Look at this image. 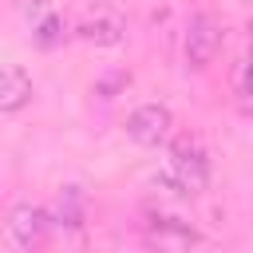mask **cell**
I'll list each match as a JSON object with an SVG mask.
<instances>
[{
  "label": "cell",
  "instance_id": "8",
  "mask_svg": "<svg viewBox=\"0 0 253 253\" xmlns=\"http://www.w3.org/2000/svg\"><path fill=\"white\" fill-rule=\"evenodd\" d=\"M51 213V225H67V229H79L83 225V213H87V198L79 186H63V194L55 198V206L47 210Z\"/></svg>",
  "mask_w": 253,
  "mask_h": 253
},
{
  "label": "cell",
  "instance_id": "11",
  "mask_svg": "<svg viewBox=\"0 0 253 253\" xmlns=\"http://www.w3.org/2000/svg\"><path fill=\"white\" fill-rule=\"evenodd\" d=\"M12 4H16V8H20L28 20H40V16L47 12V0H12Z\"/></svg>",
  "mask_w": 253,
  "mask_h": 253
},
{
  "label": "cell",
  "instance_id": "5",
  "mask_svg": "<svg viewBox=\"0 0 253 253\" xmlns=\"http://www.w3.org/2000/svg\"><path fill=\"white\" fill-rule=\"evenodd\" d=\"M75 36H79L83 43H95V47H115V43H123V36H126V20H123L119 8L95 4V8H87V12L79 16Z\"/></svg>",
  "mask_w": 253,
  "mask_h": 253
},
{
  "label": "cell",
  "instance_id": "2",
  "mask_svg": "<svg viewBox=\"0 0 253 253\" xmlns=\"http://www.w3.org/2000/svg\"><path fill=\"white\" fill-rule=\"evenodd\" d=\"M221 40H225V28L213 12H194L190 24H186V40H182V55H186V67L194 71H206L217 51H221Z\"/></svg>",
  "mask_w": 253,
  "mask_h": 253
},
{
  "label": "cell",
  "instance_id": "3",
  "mask_svg": "<svg viewBox=\"0 0 253 253\" xmlns=\"http://www.w3.org/2000/svg\"><path fill=\"white\" fill-rule=\"evenodd\" d=\"M51 233V213L43 206H32V202H16L4 217V241L12 249H40Z\"/></svg>",
  "mask_w": 253,
  "mask_h": 253
},
{
  "label": "cell",
  "instance_id": "4",
  "mask_svg": "<svg viewBox=\"0 0 253 253\" xmlns=\"http://www.w3.org/2000/svg\"><path fill=\"white\" fill-rule=\"evenodd\" d=\"M126 134L138 146H162L174 134V111L166 103H142L126 115Z\"/></svg>",
  "mask_w": 253,
  "mask_h": 253
},
{
  "label": "cell",
  "instance_id": "7",
  "mask_svg": "<svg viewBox=\"0 0 253 253\" xmlns=\"http://www.w3.org/2000/svg\"><path fill=\"white\" fill-rule=\"evenodd\" d=\"M32 103V79L24 67H0V111L4 115H16Z\"/></svg>",
  "mask_w": 253,
  "mask_h": 253
},
{
  "label": "cell",
  "instance_id": "9",
  "mask_svg": "<svg viewBox=\"0 0 253 253\" xmlns=\"http://www.w3.org/2000/svg\"><path fill=\"white\" fill-rule=\"evenodd\" d=\"M32 28H36V32H32V40H36L43 51H47V47H55V43H63V36H67V24H63V16H55L51 8H47L40 20H32Z\"/></svg>",
  "mask_w": 253,
  "mask_h": 253
},
{
  "label": "cell",
  "instance_id": "1",
  "mask_svg": "<svg viewBox=\"0 0 253 253\" xmlns=\"http://www.w3.org/2000/svg\"><path fill=\"white\" fill-rule=\"evenodd\" d=\"M170 178H174L178 194H186V198L206 194V186H210V154H206L198 134H178L170 142Z\"/></svg>",
  "mask_w": 253,
  "mask_h": 253
},
{
  "label": "cell",
  "instance_id": "10",
  "mask_svg": "<svg viewBox=\"0 0 253 253\" xmlns=\"http://www.w3.org/2000/svg\"><path fill=\"white\" fill-rule=\"evenodd\" d=\"M233 103L241 115H253V59L249 55L233 67Z\"/></svg>",
  "mask_w": 253,
  "mask_h": 253
},
{
  "label": "cell",
  "instance_id": "6",
  "mask_svg": "<svg viewBox=\"0 0 253 253\" xmlns=\"http://www.w3.org/2000/svg\"><path fill=\"white\" fill-rule=\"evenodd\" d=\"M206 237L190 225V221H182V217H174V213H150L146 217V245H158V249H166V253H186V249H194V245H202Z\"/></svg>",
  "mask_w": 253,
  "mask_h": 253
},
{
  "label": "cell",
  "instance_id": "12",
  "mask_svg": "<svg viewBox=\"0 0 253 253\" xmlns=\"http://www.w3.org/2000/svg\"><path fill=\"white\" fill-rule=\"evenodd\" d=\"M249 59H253V20H249Z\"/></svg>",
  "mask_w": 253,
  "mask_h": 253
}]
</instances>
